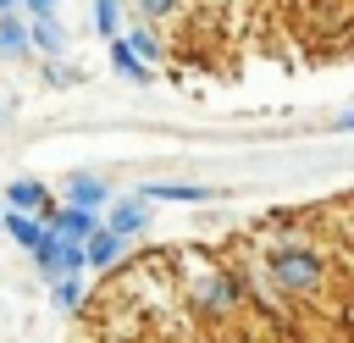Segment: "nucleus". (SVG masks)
Wrapping results in <instances>:
<instances>
[{"instance_id":"nucleus-8","label":"nucleus","mask_w":354,"mask_h":343,"mask_svg":"<svg viewBox=\"0 0 354 343\" xmlns=\"http://www.w3.org/2000/svg\"><path fill=\"white\" fill-rule=\"evenodd\" d=\"M83 249H88V271H100V277H111V271H122V266H127V238H122V232H111V227H100Z\"/></svg>"},{"instance_id":"nucleus-17","label":"nucleus","mask_w":354,"mask_h":343,"mask_svg":"<svg viewBox=\"0 0 354 343\" xmlns=\"http://www.w3.org/2000/svg\"><path fill=\"white\" fill-rule=\"evenodd\" d=\"M188 0H133V11H138V22H171L177 11H183Z\"/></svg>"},{"instance_id":"nucleus-21","label":"nucleus","mask_w":354,"mask_h":343,"mask_svg":"<svg viewBox=\"0 0 354 343\" xmlns=\"http://www.w3.org/2000/svg\"><path fill=\"white\" fill-rule=\"evenodd\" d=\"M22 11V0H0V17H17Z\"/></svg>"},{"instance_id":"nucleus-15","label":"nucleus","mask_w":354,"mask_h":343,"mask_svg":"<svg viewBox=\"0 0 354 343\" xmlns=\"http://www.w3.org/2000/svg\"><path fill=\"white\" fill-rule=\"evenodd\" d=\"M122 39H127L149 66H160V61H166V39L155 33V22H127V33H122Z\"/></svg>"},{"instance_id":"nucleus-22","label":"nucleus","mask_w":354,"mask_h":343,"mask_svg":"<svg viewBox=\"0 0 354 343\" xmlns=\"http://www.w3.org/2000/svg\"><path fill=\"white\" fill-rule=\"evenodd\" d=\"M6 210H11V205H6V199H0V227H6Z\"/></svg>"},{"instance_id":"nucleus-1","label":"nucleus","mask_w":354,"mask_h":343,"mask_svg":"<svg viewBox=\"0 0 354 343\" xmlns=\"http://www.w3.org/2000/svg\"><path fill=\"white\" fill-rule=\"evenodd\" d=\"M177 299H183V310H188L199 326L227 332V326L249 310V282H243L221 254L183 249V254H177Z\"/></svg>"},{"instance_id":"nucleus-14","label":"nucleus","mask_w":354,"mask_h":343,"mask_svg":"<svg viewBox=\"0 0 354 343\" xmlns=\"http://www.w3.org/2000/svg\"><path fill=\"white\" fill-rule=\"evenodd\" d=\"M44 232H50V227H44L39 216H22V210H6V238H11L17 249H28V254H33V249L44 243Z\"/></svg>"},{"instance_id":"nucleus-3","label":"nucleus","mask_w":354,"mask_h":343,"mask_svg":"<svg viewBox=\"0 0 354 343\" xmlns=\"http://www.w3.org/2000/svg\"><path fill=\"white\" fill-rule=\"evenodd\" d=\"M33 271L44 277V288L50 282H61V277H83L88 271V249L83 243H72V238H61L55 227L44 232V243L33 249Z\"/></svg>"},{"instance_id":"nucleus-11","label":"nucleus","mask_w":354,"mask_h":343,"mask_svg":"<svg viewBox=\"0 0 354 343\" xmlns=\"http://www.w3.org/2000/svg\"><path fill=\"white\" fill-rule=\"evenodd\" d=\"M100 227H105V216H100V210H88V205H61V216H55V232H61V238H72V243H88Z\"/></svg>"},{"instance_id":"nucleus-6","label":"nucleus","mask_w":354,"mask_h":343,"mask_svg":"<svg viewBox=\"0 0 354 343\" xmlns=\"http://www.w3.org/2000/svg\"><path fill=\"white\" fill-rule=\"evenodd\" d=\"M111 199H116L111 194V177H100V172H66L61 177V205H88V210L105 216Z\"/></svg>"},{"instance_id":"nucleus-4","label":"nucleus","mask_w":354,"mask_h":343,"mask_svg":"<svg viewBox=\"0 0 354 343\" xmlns=\"http://www.w3.org/2000/svg\"><path fill=\"white\" fill-rule=\"evenodd\" d=\"M0 199H6L11 210H22V216H39L44 227H55V216H61V199H55L50 183H39V177H11Z\"/></svg>"},{"instance_id":"nucleus-2","label":"nucleus","mask_w":354,"mask_h":343,"mask_svg":"<svg viewBox=\"0 0 354 343\" xmlns=\"http://www.w3.org/2000/svg\"><path fill=\"white\" fill-rule=\"evenodd\" d=\"M260 277H266L271 293L304 304V299H321V288L332 282V254L315 238H304V232L288 227V232H277V238L260 243Z\"/></svg>"},{"instance_id":"nucleus-12","label":"nucleus","mask_w":354,"mask_h":343,"mask_svg":"<svg viewBox=\"0 0 354 343\" xmlns=\"http://www.w3.org/2000/svg\"><path fill=\"white\" fill-rule=\"evenodd\" d=\"M33 55V28H28V17L17 11V17H0V61H28Z\"/></svg>"},{"instance_id":"nucleus-18","label":"nucleus","mask_w":354,"mask_h":343,"mask_svg":"<svg viewBox=\"0 0 354 343\" xmlns=\"http://www.w3.org/2000/svg\"><path fill=\"white\" fill-rule=\"evenodd\" d=\"M44 83H50V89H77V83H83V66H72V61H44Z\"/></svg>"},{"instance_id":"nucleus-13","label":"nucleus","mask_w":354,"mask_h":343,"mask_svg":"<svg viewBox=\"0 0 354 343\" xmlns=\"http://www.w3.org/2000/svg\"><path fill=\"white\" fill-rule=\"evenodd\" d=\"M127 6H133V0H88V22H94V33H100L105 44L127 33Z\"/></svg>"},{"instance_id":"nucleus-10","label":"nucleus","mask_w":354,"mask_h":343,"mask_svg":"<svg viewBox=\"0 0 354 343\" xmlns=\"http://www.w3.org/2000/svg\"><path fill=\"white\" fill-rule=\"evenodd\" d=\"M105 55H111V72H116V77H127L133 89H149V83H155V66H149L127 39H111V44H105Z\"/></svg>"},{"instance_id":"nucleus-7","label":"nucleus","mask_w":354,"mask_h":343,"mask_svg":"<svg viewBox=\"0 0 354 343\" xmlns=\"http://www.w3.org/2000/svg\"><path fill=\"white\" fill-rule=\"evenodd\" d=\"M138 194L149 205H210V199H221V188H210V183H138Z\"/></svg>"},{"instance_id":"nucleus-5","label":"nucleus","mask_w":354,"mask_h":343,"mask_svg":"<svg viewBox=\"0 0 354 343\" xmlns=\"http://www.w3.org/2000/svg\"><path fill=\"white\" fill-rule=\"evenodd\" d=\"M149 221H155V205H149L138 188H133V194H116V199L105 205V227H111V232H122L127 243H133V238H144V232H149Z\"/></svg>"},{"instance_id":"nucleus-23","label":"nucleus","mask_w":354,"mask_h":343,"mask_svg":"<svg viewBox=\"0 0 354 343\" xmlns=\"http://www.w3.org/2000/svg\"><path fill=\"white\" fill-rule=\"evenodd\" d=\"M6 111H11V100H0V122H6Z\"/></svg>"},{"instance_id":"nucleus-9","label":"nucleus","mask_w":354,"mask_h":343,"mask_svg":"<svg viewBox=\"0 0 354 343\" xmlns=\"http://www.w3.org/2000/svg\"><path fill=\"white\" fill-rule=\"evenodd\" d=\"M28 28H33V55H44V61H66L72 33H66L61 17H28Z\"/></svg>"},{"instance_id":"nucleus-19","label":"nucleus","mask_w":354,"mask_h":343,"mask_svg":"<svg viewBox=\"0 0 354 343\" xmlns=\"http://www.w3.org/2000/svg\"><path fill=\"white\" fill-rule=\"evenodd\" d=\"M22 17H61V0H22Z\"/></svg>"},{"instance_id":"nucleus-16","label":"nucleus","mask_w":354,"mask_h":343,"mask_svg":"<svg viewBox=\"0 0 354 343\" xmlns=\"http://www.w3.org/2000/svg\"><path fill=\"white\" fill-rule=\"evenodd\" d=\"M50 304H55L61 315H83V310H88V288H83V277H61V282H50Z\"/></svg>"},{"instance_id":"nucleus-20","label":"nucleus","mask_w":354,"mask_h":343,"mask_svg":"<svg viewBox=\"0 0 354 343\" xmlns=\"http://www.w3.org/2000/svg\"><path fill=\"white\" fill-rule=\"evenodd\" d=\"M332 133H354V111H343V116H332Z\"/></svg>"}]
</instances>
